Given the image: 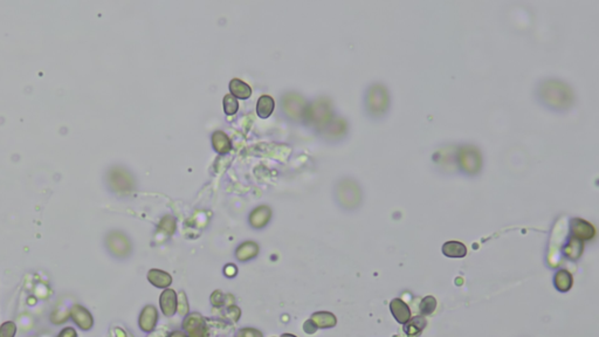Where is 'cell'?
<instances>
[{"instance_id": "44dd1931", "label": "cell", "mask_w": 599, "mask_h": 337, "mask_svg": "<svg viewBox=\"0 0 599 337\" xmlns=\"http://www.w3.org/2000/svg\"><path fill=\"white\" fill-rule=\"evenodd\" d=\"M435 305H437V302H435L434 298H432V296H427V298H425L423 300L422 304H420V310H422L423 314L427 315L433 313Z\"/></svg>"}, {"instance_id": "e0dca14e", "label": "cell", "mask_w": 599, "mask_h": 337, "mask_svg": "<svg viewBox=\"0 0 599 337\" xmlns=\"http://www.w3.org/2000/svg\"><path fill=\"white\" fill-rule=\"evenodd\" d=\"M256 253H258V246H256L255 243L245 242L244 245H241L240 247L238 248L237 257L238 259H240V260H247V259L255 257Z\"/></svg>"}, {"instance_id": "30bf717a", "label": "cell", "mask_w": 599, "mask_h": 337, "mask_svg": "<svg viewBox=\"0 0 599 337\" xmlns=\"http://www.w3.org/2000/svg\"><path fill=\"white\" fill-rule=\"evenodd\" d=\"M230 92L235 99L246 100L252 95V89L247 83L239 79H233L230 82Z\"/></svg>"}, {"instance_id": "5bb4252c", "label": "cell", "mask_w": 599, "mask_h": 337, "mask_svg": "<svg viewBox=\"0 0 599 337\" xmlns=\"http://www.w3.org/2000/svg\"><path fill=\"white\" fill-rule=\"evenodd\" d=\"M274 100H273L271 96L263 95L259 99L258 104H256V112H258V115L261 118H267L272 115L273 110H274Z\"/></svg>"}, {"instance_id": "4fadbf2b", "label": "cell", "mask_w": 599, "mask_h": 337, "mask_svg": "<svg viewBox=\"0 0 599 337\" xmlns=\"http://www.w3.org/2000/svg\"><path fill=\"white\" fill-rule=\"evenodd\" d=\"M443 253L450 258H462L467 253L466 246L459 241H448L443 246Z\"/></svg>"}, {"instance_id": "277c9868", "label": "cell", "mask_w": 599, "mask_h": 337, "mask_svg": "<svg viewBox=\"0 0 599 337\" xmlns=\"http://www.w3.org/2000/svg\"><path fill=\"white\" fill-rule=\"evenodd\" d=\"M457 163L460 171L467 176H475L481 171L482 157L479 149L473 145H463L457 152Z\"/></svg>"}, {"instance_id": "7c38bea8", "label": "cell", "mask_w": 599, "mask_h": 337, "mask_svg": "<svg viewBox=\"0 0 599 337\" xmlns=\"http://www.w3.org/2000/svg\"><path fill=\"white\" fill-rule=\"evenodd\" d=\"M269 218H271V210L267 206L263 205L252 212L249 221L254 227H262L269 220Z\"/></svg>"}, {"instance_id": "ba28073f", "label": "cell", "mask_w": 599, "mask_h": 337, "mask_svg": "<svg viewBox=\"0 0 599 337\" xmlns=\"http://www.w3.org/2000/svg\"><path fill=\"white\" fill-rule=\"evenodd\" d=\"M571 231L573 236L579 240H588L591 239L595 236L594 226L588 221L583 219H572L571 221Z\"/></svg>"}, {"instance_id": "9a60e30c", "label": "cell", "mask_w": 599, "mask_h": 337, "mask_svg": "<svg viewBox=\"0 0 599 337\" xmlns=\"http://www.w3.org/2000/svg\"><path fill=\"white\" fill-rule=\"evenodd\" d=\"M555 286L561 292H566L572 286V276L569 271L560 270L555 276Z\"/></svg>"}, {"instance_id": "ffe728a7", "label": "cell", "mask_w": 599, "mask_h": 337, "mask_svg": "<svg viewBox=\"0 0 599 337\" xmlns=\"http://www.w3.org/2000/svg\"><path fill=\"white\" fill-rule=\"evenodd\" d=\"M426 326V321L423 317H415L409 326L406 327V333L409 335H416L417 333L422 332Z\"/></svg>"}, {"instance_id": "5b68a950", "label": "cell", "mask_w": 599, "mask_h": 337, "mask_svg": "<svg viewBox=\"0 0 599 337\" xmlns=\"http://www.w3.org/2000/svg\"><path fill=\"white\" fill-rule=\"evenodd\" d=\"M335 195H336V198L340 202V204L348 208L355 207L359 204L360 199H362V192H360L359 185L357 184L356 180L351 179V178H343L336 184Z\"/></svg>"}, {"instance_id": "7a4b0ae2", "label": "cell", "mask_w": 599, "mask_h": 337, "mask_svg": "<svg viewBox=\"0 0 599 337\" xmlns=\"http://www.w3.org/2000/svg\"><path fill=\"white\" fill-rule=\"evenodd\" d=\"M364 107L366 114L372 118H382L390 108V95L387 87L381 83L371 84L365 93Z\"/></svg>"}, {"instance_id": "6da1fadb", "label": "cell", "mask_w": 599, "mask_h": 337, "mask_svg": "<svg viewBox=\"0 0 599 337\" xmlns=\"http://www.w3.org/2000/svg\"><path fill=\"white\" fill-rule=\"evenodd\" d=\"M536 95L539 103L549 110L562 112L571 108L573 104L572 89L561 80H543L538 84Z\"/></svg>"}, {"instance_id": "8fae6325", "label": "cell", "mask_w": 599, "mask_h": 337, "mask_svg": "<svg viewBox=\"0 0 599 337\" xmlns=\"http://www.w3.org/2000/svg\"><path fill=\"white\" fill-rule=\"evenodd\" d=\"M390 307L392 314H393V316L396 317V320L399 323H406L407 321L410 320V309L403 301H400L399 299L393 300V301L391 302Z\"/></svg>"}, {"instance_id": "2e32d148", "label": "cell", "mask_w": 599, "mask_h": 337, "mask_svg": "<svg viewBox=\"0 0 599 337\" xmlns=\"http://www.w3.org/2000/svg\"><path fill=\"white\" fill-rule=\"evenodd\" d=\"M582 249H583L582 240L577 239L573 236V238L570 240L569 242H567L565 248H564V253H565V255L569 259L576 260V259H578L579 257H581Z\"/></svg>"}, {"instance_id": "52a82bcc", "label": "cell", "mask_w": 599, "mask_h": 337, "mask_svg": "<svg viewBox=\"0 0 599 337\" xmlns=\"http://www.w3.org/2000/svg\"><path fill=\"white\" fill-rule=\"evenodd\" d=\"M111 183L118 191H130L135 186L133 177L125 170H115L111 173Z\"/></svg>"}, {"instance_id": "d6986e66", "label": "cell", "mask_w": 599, "mask_h": 337, "mask_svg": "<svg viewBox=\"0 0 599 337\" xmlns=\"http://www.w3.org/2000/svg\"><path fill=\"white\" fill-rule=\"evenodd\" d=\"M150 280H152L153 283H156L157 286H165L169 285L170 283V276L168 275V274L164 273V271L161 270H151L149 274Z\"/></svg>"}, {"instance_id": "3957f363", "label": "cell", "mask_w": 599, "mask_h": 337, "mask_svg": "<svg viewBox=\"0 0 599 337\" xmlns=\"http://www.w3.org/2000/svg\"><path fill=\"white\" fill-rule=\"evenodd\" d=\"M335 120L330 103L325 100H318L312 105H308L304 121L313 124L318 131H323Z\"/></svg>"}, {"instance_id": "9c48e42d", "label": "cell", "mask_w": 599, "mask_h": 337, "mask_svg": "<svg viewBox=\"0 0 599 337\" xmlns=\"http://www.w3.org/2000/svg\"><path fill=\"white\" fill-rule=\"evenodd\" d=\"M212 145L215 151L221 155L227 154L232 149L230 137L226 135L224 131H215V133H213Z\"/></svg>"}, {"instance_id": "8992f818", "label": "cell", "mask_w": 599, "mask_h": 337, "mask_svg": "<svg viewBox=\"0 0 599 337\" xmlns=\"http://www.w3.org/2000/svg\"><path fill=\"white\" fill-rule=\"evenodd\" d=\"M282 110L284 115L291 121H302L304 120L307 114V104L306 100H304L300 94L296 93H288L282 98Z\"/></svg>"}, {"instance_id": "ac0fdd59", "label": "cell", "mask_w": 599, "mask_h": 337, "mask_svg": "<svg viewBox=\"0 0 599 337\" xmlns=\"http://www.w3.org/2000/svg\"><path fill=\"white\" fill-rule=\"evenodd\" d=\"M224 111L226 115H234L235 112L239 110V103H238V100L234 98L233 95H231V94H227V95L224 98Z\"/></svg>"}]
</instances>
